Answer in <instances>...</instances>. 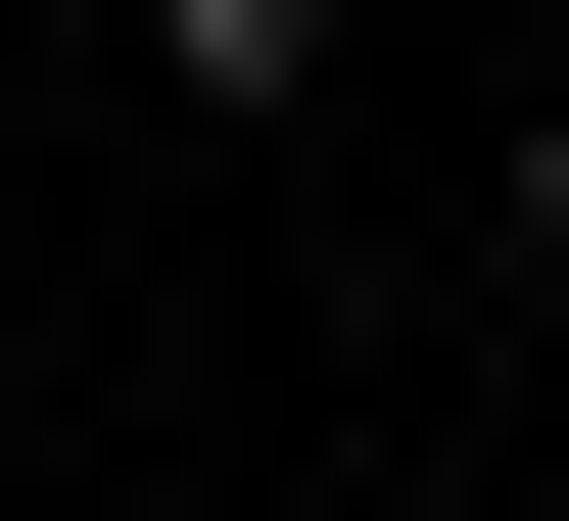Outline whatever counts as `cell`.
I'll list each match as a JSON object with an SVG mask.
<instances>
[{
  "label": "cell",
  "mask_w": 569,
  "mask_h": 521,
  "mask_svg": "<svg viewBox=\"0 0 569 521\" xmlns=\"http://www.w3.org/2000/svg\"><path fill=\"white\" fill-rule=\"evenodd\" d=\"M142 96H332V0H142Z\"/></svg>",
  "instance_id": "6da1fadb"
},
{
  "label": "cell",
  "mask_w": 569,
  "mask_h": 521,
  "mask_svg": "<svg viewBox=\"0 0 569 521\" xmlns=\"http://www.w3.org/2000/svg\"><path fill=\"white\" fill-rule=\"evenodd\" d=\"M522 48H569V0H522Z\"/></svg>",
  "instance_id": "7a4b0ae2"
}]
</instances>
